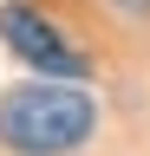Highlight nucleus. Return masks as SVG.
<instances>
[{
	"label": "nucleus",
	"instance_id": "obj_1",
	"mask_svg": "<svg viewBox=\"0 0 150 156\" xmlns=\"http://www.w3.org/2000/svg\"><path fill=\"white\" fill-rule=\"evenodd\" d=\"M91 124L98 111L72 85H20L0 98V143L13 156H65L91 136Z\"/></svg>",
	"mask_w": 150,
	"mask_h": 156
},
{
	"label": "nucleus",
	"instance_id": "obj_2",
	"mask_svg": "<svg viewBox=\"0 0 150 156\" xmlns=\"http://www.w3.org/2000/svg\"><path fill=\"white\" fill-rule=\"evenodd\" d=\"M0 39H7L13 52L26 58V65H39V72H59V78H85V58L79 52H65V39L52 20H39L33 7H0Z\"/></svg>",
	"mask_w": 150,
	"mask_h": 156
}]
</instances>
